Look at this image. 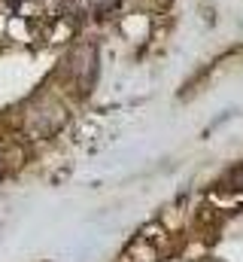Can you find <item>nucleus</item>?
<instances>
[{
    "label": "nucleus",
    "instance_id": "f257e3e1",
    "mask_svg": "<svg viewBox=\"0 0 243 262\" xmlns=\"http://www.w3.org/2000/svg\"><path fill=\"white\" fill-rule=\"evenodd\" d=\"M155 259H158V250H155L143 235H140V238L125 250V256H121V262H155Z\"/></svg>",
    "mask_w": 243,
    "mask_h": 262
},
{
    "label": "nucleus",
    "instance_id": "f03ea898",
    "mask_svg": "<svg viewBox=\"0 0 243 262\" xmlns=\"http://www.w3.org/2000/svg\"><path fill=\"white\" fill-rule=\"evenodd\" d=\"M0 174H3V159H0Z\"/></svg>",
    "mask_w": 243,
    "mask_h": 262
}]
</instances>
